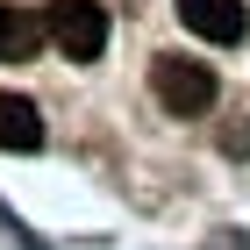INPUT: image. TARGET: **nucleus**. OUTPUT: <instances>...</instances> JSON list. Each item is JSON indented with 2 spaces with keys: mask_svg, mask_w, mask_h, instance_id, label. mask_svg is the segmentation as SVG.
Here are the masks:
<instances>
[{
  "mask_svg": "<svg viewBox=\"0 0 250 250\" xmlns=\"http://www.w3.org/2000/svg\"><path fill=\"white\" fill-rule=\"evenodd\" d=\"M179 21H186L193 36H208V43H243L250 15H243V0H172Z\"/></svg>",
  "mask_w": 250,
  "mask_h": 250,
  "instance_id": "7ed1b4c3",
  "label": "nucleus"
},
{
  "mask_svg": "<svg viewBox=\"0 0 250 250\" xmlns=\"http://www.w3.org/2000/svg\"><path fill=\"white\" fill-rule=\"evenodd\" d=\"M150 93H157V107L165 115H200V107H214V72L200 58H157L150 64Z\"/></svg>",
  "mask_w": 250,
  "mask_h": 250,
  "instance_id": "f257e3e1",
  "label": "nucleus"
},
{
  "mask_svg": "<svg viewBox=\"0 0 250 250\" xmlns=\"http://www.w3.org/2000/svg\"><path fill=\"white\" fill-rule=\"evenodd\" d=\"M43 36H50V15H36V7H0V64L36 58Z\"/></svg>",
  "mask_w": 250,
  "mask_h": 250,
  "instance_id": "20e7f679",
  "label": "nucleus"
},
{
  "mask_svg": "<svg viewBox=\"0 0 250 250\" xmlns=\"http://www.w3.org/2000/svg\"><path fill=\"white\" fill-rule=\"evenodd\" d=\"M0 150H43V115H36V100L0 93Z\"/></svg>",
  "mask_w": 250,
  "mask_h": 250,
  "instance_id": "39448f33",
  "label": "nucleus"
},
{
  "mask_svg": "<svg viewBox=\"0 0 250 250\" xmlns=\"http://www.w3.org/2000/svg\"><path fill=\"white\" fill-rule=\"evenodd\" d=\"M43 15H50V43H58L72 64H93L100 50H107V15H100L93 0H50Z\"/></svg>",
  "mask_w": 250,
  "mask_h": 250,
  "instance_id": "f03ea898",
  "label": "nucleus"
}]
</instances>
